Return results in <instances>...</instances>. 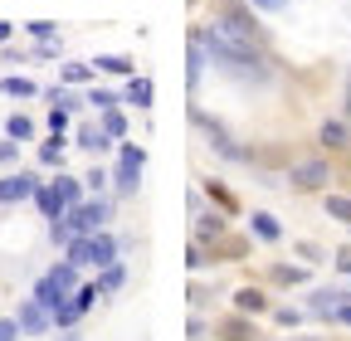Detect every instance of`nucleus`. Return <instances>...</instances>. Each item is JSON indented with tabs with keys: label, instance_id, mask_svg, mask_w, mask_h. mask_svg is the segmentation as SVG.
Segmentation results:
<instances>
[{
	"label": "nucleus",
	"instance_id": "obj_28",
	"mask_svg": "<svg viewBox=\"0 0 351 341\" xmlns=\"http://www.w3.org/2000/svg\"><path fill=\"white\" fill-rule=\"evenodd\" d=\"M39 161H44V166H59V161H64V132H54L49 142L39 147Z\"/></svg>",
	"mask_w": 351,
	"mask_h": 341
},
{
	"label": "nucleus",
	"instance_id": "obj_19",
	"mask_svg": "<svg viewBox=\"0 0 351 341\" xmlns=\"http://www.w3.org/2000/svg\"><path fill=\"white\" fill-rule=\"evenodd\" d=\"M49 186L59 190V200H64V210H69V205H83V181H73V176H54Z\"/></svg>",
	"mask_w": 351,
	"mask_h": 341
},
{
	"label": "nucleus",
	"instance_id": "obj_17",
	"mask_svg": "<svg viewBox=\"0 0 351 341\" xmlns=\"http://www.w3.org/2000/svg\"><path fill=\"white\" fill-rule=\"evenodd\" d=\"M0 93H5V98H34V93H39V83H34V78L10 73V78H0Z\"/></svg>",
	"mask_w": 351,
	"mask_h": 341
},
{
	"label": "nucleus",
	"instance_id": "obj_34",
	"mask_svg": "<svg viewBox=\"0 0 351 341\" xmlns=\"http://www.w3.org/2000/svg\"><path fill=\"white\" fill-rule=\"evenodd\" d=\"M88 103H93V108H98V112H103V108H117V103H122V98H117V93H112V88H93V93H88Z\"/></svg>",
	"mask_w": 351,
	"mask_h": 341
},
{
	"label": "nucleus",
	"instance_id": "obj_8",
	"mask_svg": "<svg viewBox=\"0 0 351 341\" xmlns=\"http://www.w3.org/2000/svg\"><path fill=\"white\" fill-rule=\"evenodd\" d=\"M29 297H34V303H39V307H49V312H54V307H64V303H69V297H73V292H64V288H59V283H54L49 273H44V278L34 283V292H29Z\"/></svg>",
	"mask_w": 351,
	"mask_h": 341
},
{
	"label": "nucleus",
	"instance_id": "obj_41",
	"mask_svg": "<svg viewBox=\"0 0 351 341\" xmlns=\"http://www.w3.org/2000/svg\"><path fill=\"white\" fill-rule=\"evenodd\" d=\"M83 186H88V190H103V186H108V170H88Z\"/></svg>",
	"mask_w": 351,
	"mask_h": 341
},
{
	"label": "nucleus",
	"instance_id": "obj_24",
	"mask_svg": "<svg viewBox=\"0 0 351 341\" xmlns=\"http://www.w3.org/2000/svg\"><path fill=\"white\" fill-rule=\"evenodd\" d=\"M205 190H210V200H215L219 210H225V215H239V200H234L225 186H219V181H205Z\"/></svg>",
	"mask_w": 351,
	"mask_h": 341
},
{
	"label": "nucleus",
	"instance_id": "obj_5",
	"mask_svg": "<svg viewBox=\"0 0 351 341\" xmlns=\"http://www.w3.org/2000/svg\"><path fill=\"white\" fill-rule=\"evenodd\" d=\"M34 190H39V176H34V170H10V176H0V205L34 200Z\"/></svg>",
	"mask_w": 351,
	"mask_h": 341
},
{
	"label": "nucleus",
	"instance_id": "obj_46",
	"mask_svg": "<svg viewBox=\"0 0 351 341\" xmlns=\"http://www.w3.org/2000/svg\"><path fill=\"white\" fill-rule=\"evenodd\" d=\"M54 341H78V336H73V331H69V336H54Z\"/></svg>",
	"mask_w": 351,
	"mask_h": 341
},
{
	"label": "nucleus",
	"instance_id": "obj_43",
	"mask_svg": "<svg viewBox=\"0 0 351 341\" xmlns=\"http://www.w3.org/2000/svg\"><path fill=\"white\" fill-rule=\"evenodd\" d=\"M186 336H191V341H200V336H205V322H200V317H191V322H186Z\"/></svg>",
	"mask_w": 351,
	"mask_h": 341
},
{
	"label": "nucleus",
	"instance_id": "obj_4",
	"mask_svg": "<svg viewBox=\"0 0 351 341\" xmlns=\"http://www.w3.org/2000/svg\"><path fill=\"white\" fill-rule=\"evenodd\" d=\"M288 181H293L298 190H327V186H332V166H327L322 156H307V161H298V166L288 170Z\"/></svg>",
	"mask_w": 351,
	"mask_h": 341
},
{
	"label": "nucleus",
	"instance_id": "obj_23",
	"mask_svg": "<svg viewBox=\"0 0 351 341\" xmlns=\"http://www.w3.org/2000/svg\"><path fill=\"white\" fill-rule=\"evenodd\" d=\"M49 278H54L64 292H78V264H69V259H64V264H54V268H49Z\"/></svg>",
	"mask_w": 351,
	"mask_h": 341
},
{
	"label": "nucleus",
	"instance_id": "obj_29",
	"mask_svg": "<svg viewBox=\"0 0 351 341\" xmlns=\"http://www.w3.org/2000/svg\"><path fill=\"white\" fill-rule=\"evenodd\" d=\"M327 215L341 220V225H351V195H327Z\"/></svg>",
	"mask_w": 351,
	"mask_h": 341
},
{
	"label": "nucleus",
	"instance_id": "obj_10",
	"mask_svg": "<svg viewBox=\"0 0 351 341\" xmlns=\"http://www.w3.org/2000/svg\"><path fill=\"white\" fill-rule=\"evenodd\" d=\"M34 205H39V215H44V220H59V215H64V200H59V190H54L49 181H39Z\"/></svg>",
	"mask_w": 351,
	"mask_h": 341
},
{
	"label": "nucleus",
	"instance_id": "obj_39",
	"mask_svg": "<svg viewBox=\"0 0 351 341\" xmlns=\"http://www.w3.org/2000/svg\"><path fill=\"white\" fill-rule=\"evenodd\" d=\"M254 10H269V15H278V10H288V0H249Z\"/></svg>",
	"mask_w": 351,
	"mask_h": 341
},
{
	"label": "nucleus",
	"instance_id": "obj_44",
	"mask_svg": "<svg viewBox=\"0 0 351 341\" xmlns=\"http://www.w3.org/2000/svg\"><path fill=\"white\" fill-rule=\"evenodd\" d=\"M337 268H341V273H351V249H337Z\"/></svg>",
	"mask_w": 351,
	"mask_h": 341
},
{
	"label": "nucleus",
	"instance_id": "obj_2",
	"mask_svg": "<svg viewBox=\"0 0 351 341\" xmlns=\"http://www.w3.org/2000/svg\"><path fill=\"white\" fill-rule=\"evenodd\" d=\"M219 29L244 39V45H263V25L254 20V5L249 0H219Z\"/></svg>",
	"mask_w": 351,
	"mask_h": 341
},
{
	"label": "nucleus",
	"instance_id": "obj_26",
	"mask_svg": "<svg viewBox=\"0 0 351 341\" xmlns=\"http://www.w3.org/2000/svg\"><path fill=\"white\" fill-rule=\"evenodd\" d=\"M5 137H10V142H29V137H34V122H29L25 112H15V117L5 122Z\"/></svg>",
	"mask_w": 351,
	"mask_h": 341
},
{
	"label": "nucleus",
	"instance_id": "obj_27",
	"mask_svg": "<svg viewBox=\"0 0 351 341\" xmlns=\"http://www.w3.org/2000/svg\"><path fill=\"white\" fill-rule=\"evenodd\" d=\"M98 297H103V292H98V283H78L73 307H78V312H93V307H98Z\"/></svg>",
	"mask_w": 351,
	"mask_h": 341
},
{
	"label": "nucleus",
	"instance_id": "obj_21",
	"mask_svg": "<svg viewBox=\"0 0 351 341\" xmlns=\"http://www.w3.org/2000/svg\"><path fill=\"white\" fill-rule=\"evenodd\" d=\"M103 132H108L112 142H122V137H127V117H122V103H117V108H103Z\"/></svg>",
	"mask_w": 351,
	"mask_h": 341
},
{
	"label": "nucleus",
	"instance_id": "obj_20",
	"mask_svg": "<svg viewBox=\"0 0 351 341\" xmlns=\"http://www.w3.org/2000/svg\"><path fill=\"white\" fill-rule=\"evenodd\" d=\"M93 73H122V78H132V59L127 54H103V59H93Z\"/></svg>",
	"mask_w": 351,
	"mask_h": 341
},
{
	"label": "nucleus",
	"instance_id": "obj_35",
	"mask_svg": "<svg viewBox=\"0 0 351 341\" xmlns=\"http://www.w3.org/2000/svg\"><path fill=\"white\" fill-rule=\"evenodd\" d=\"M274 322H278V327H298V322H302V312H298V307H278V312H274Z\"/></svg>",
	"mask_w": 351,
	"mask_h": 341
},
{
	"label": "nucleus",
	"instance_id": "obj_11",
	"mask_svg": "<svg viewBox=\"0 0 351 341\" xmlns=\"http://www.w3.org/2000/svg\"><path fill=\"white\" fill-rule=\"evenodd\" d=\"M219 341H254V322L244 312L225 317V322H219Z\"/></svg>",
	"mask_w": 351,
	"mask_h": 341
},
{
	"label": "nucleus",
	"instance_id": "obj_3",
	"mask_svg": "<svg viewBox=\"0 0 351 341\" xmlns=\"http://www.w3.org/2000/svg\"><path fill=\"white\" fill-rule=\"evenodd\" d=\"M142 166H147V147H137V142H122V147H117V170H112L117 195H137Z\"/></svg>",
	"mask_w": 351,
	"mask_h": 341
},
{
	"label": "nucleus",
	"instance_id": "obj_9",
	"mask_svg": "<svg viewBox=\"0 0 351 341\" xmlns=\"http://www.w3.org/2000/svg\"><path fill=\"white\" fill-rule=\"evenodd\" d=\"M234 312H244V317L269 312V297H263V288H239V292H234Z\"/></svg>",
	"mask_w": 351,
	"mask_h": 341
},
{
	"label": "nucleus",
	"instance_id": "obj_38",
	"mask_svg": "<svg viewBox=\"0 0 351 341\" xmlns=\"http://www.w3.org/2000/svg\"><path fill=\"white\" fill-rule=\"evenodd\" d=\"M200 264H210V259H205V249L191 244V249H186V268H200Z\"/></svg>",
	"mask_w": 351,
	"mask_h": 341
},
{
	"label": "nucleus",
	"instance_id": "obj_36",
	"mask_svg": "<svg viewBox=\"0 0 351 341\" xmlns=\"http://www.w3.org/2000/svg\"><path fill=\"white\" fill-rule=\"evenodd\" d=\"M15 156H20V142H10V137H5V142H0V166H10Z\"/></svg>",
	"mask_w": 351,
	"mask_h": 341
},
{
	"label": "nucleus",
	"instance_id": "obj_32",
	"mask_svg": "<svg viewBox=\"0 0 351 341\" xmlns=\"http://www.w3.org/2000/svg\"><path fill=\"white\" fill-rule=\"evenodd\" d=\"M25 29H29V39H39V45H44V39H54V34H59V25H54V20H29Z\"/></svg>",
	"mask_w": 351,
	"mask_h": 341
},
{
	"label": "nucleus",
	"instance_id": "obj_18",
	"mask_svg": "<svg viewBox=\"0 0 351 341\" xmlns=\"http://www.w3.org/2000/svg\"><path fill=\"white\" fill-rule=\"evenodd\" d=\"M108 142H112V137L103 132V122H88V127H78V147H83V151H103Z\"/></svg>",
	"mask_w": 351,
	"mask_h": 341
},
{
	"label": "nucleus",
	"instance_id": "obj_13",
	"mask_svg": "<svg viewBox=\"0 0 351 341\" xmlns=\"http://www.w3.org/2000/svg\"><path fill=\"white\" fill-rule=\"evenodd\" d=\"M337 303H346V292H332V288H317L313 297H307V307H313L317 317H327V322H332V312H337Z\"/></svg>",
	"mask_w": 351,
	"mask_h": 341
},
{
	"label": "nucleus",
	"instance_id": "obj_42",
	"mask_svg": "<svg viewBox=\"0 0 351 341\" xmlns=\"http://www.w3.org/2000/svg\"><path fill=\"white\" fill-rule=\"evenodd\" d=\"M332 322H341V327H351V297H346V303H337V312H332Z\"/></svg>",
	"mask_w": 351,
	"mask_h": 341
},
{
	"label": "nucleus",
	"instance_id": "obj_1",
	"mask_svg": "<svg viewBox=\"0 0 351 341\" xmlns=\"http://www.w3.org/2000/svg\"><path fill=\"white\" fill-rule=\"evenodd\" d=\"M200 45H205V54L225 68V73H234V78H249V83H263L269 78V59L258 54V45H244V39H234V34H225L219 25H205V29H191Z\"/></svg>",
	"mask_w": 351,
	"mask_h": 341
},
{
	"label": "nucleus",
	"instance_id": "obj_16",
	"mask_svg": "<svg viewBox=\"0 0 351 341\" xmlns=\"http://www.w3.org/2000/svg\"><path fill=\"white\" fill-rule=\"evenodd\" d=\"M122 283H127V268H122V259H117V264H108V268H98V292H103V297H112Z\"/></svg>",
	"mask_w": 351,
	"mask_h": 341
},
{
	"label": "nucleus",
	"instance_id": "obj_37",
	"mask_svg": "<svg viewBox=\"0 0 351 341\" xmlns=\"http://www.w3.org/2000/svg\"><path fill=\"white\" fill-rule=\"evenodd\" d=\"M20 336V322L15 317H0V341H15Z\"/></svg>",
	"mask_w": 351,
	"mask_h": 341
},
{
	"label": "nucleus",
	"instance_id": "obj_40",
	"mask_svg": "<svg viewBox=\"0 0 351 341\" xmlns=\"http://www.w3.org/2000/svg\"><path fill=\"white\" fill-rule=\"evenodd\" d=\"M49 127H54V132H64V127H69V108H49Z\"/></svg>",
	"mask_w": 351,
	"mask_h": 341
},
{
	"label": "nucleus",
	"instance_id": "obj_14",
	"mask_svg": "<svg viewBox=\"0 0 351 341\" xmlns=\"http://www.w3.org/2000/svg\"><path fill=\"white\" fill-rule=\"evenodd\" d=\"M152 98H156L152 78H137V73H132V83H127V98H122V103H132V108H152Z\"/></svg>",
	"mask_w": 351,
	"mask_h": 341
},
{
	"label": "nucleus",
	"instance_id": "obj_45",
	"mask_svg": "<svg viewBox=\"0 0 351 341\" xmlns=\"http://www.w3.org/2000/svg\"><path fill=\"white\" fill-rule=\"evenodd\" d=\"M10 34H15V25H10V20H0V45H5Z\"/></svg>",
	"mask_w": 351,
	"mask_h": 341
},
{
	"label": "nucleus",
	"instance_id": "obj_25",
	"mask_svg": "<svg viewBox=\"0 0 351 341\" xmlns=\"http://www.w3.org/2000/svg\"><path fill=\"white\" fill-rule=\"evenodd\" d=\"M278 288H293V283H307V268H293V264H274V273H269Z\"/></svg>",
	"mask_w": 351,
	"mask_h": 341
},
{
	"label": "nucleus",
	"instance_id": "obj_31",
	"mask_svg": "<svg viewBox=\"0 0 351 341\" xmlns=\"http://www.w3.org/2000/svg\"><path fill=\"white\" fill-rule=\"evenodd\" d=\"M78 322H83V312L73 307V297H69L64 307H54V327H78Z\"/></svg>",
	"mask_w": 351,
	"mask_h": 341
},
{
	"label": "nucleus",
	"instance_id": "obj_7",
	"mask_svg": "<svg viewBox=\"0 0 351 341\" xmlns=\"http://www.w3.org/2000/svg\"><path fill=\"white\" fill-rule=\"evenodd\" d=\"M317 142H322L327 151H351V127H346L341 117H327L322 132H317Z\"/></svg>",
	"mask_w": 351,
	"mask_h": 341
},
{
	"label": "nucleus",
	"instance_id": "obj_12",
	"mask_svg": "<svg viewBox=\"0 0 351 341\" xmlns=\"http://www.w3.org/2000/svg\"><path fill=\"white\" fill-rule=\"evenodd\" d=\"M249 234L263 239V244H278V239H283V225H278L274 215H263V210H258V215L249 220Z\"/></svg>",
	"mask_w": 351,
	"mask_h": 341
},
{
	"label": "nucleus",
	"instance_id": "obj_6",
	"mask_svg": "<svg viewBox=\"0 0 351 341\" xmlns=\"http://www.w3.org/2000/svg\"><path fill=\"white\" fill-rule=\"evenodd\" d=\"M15 322H20V331H29V336H44V331L54 327V312H49V307H39L34 297H25V303H20V312H15Z\"/></svg>",
	"mask_w": 351,
	"mask_h": 341
},
{
	"label": "nucleus",
	"instance_id": "obj_33",
	"mask_svg": "<svg viewBox=\"0 0 351 341\" xmlns=\"http://www.w3.org/2000/svg\"><path fill=\"white\" fill-rule=\"evenodd\" d=\"M93 78V64H64V83L73 88V83H88Z\"/></svg>",
	"mask_w": 351,
	"mask_h": 341
},
{
	"label": "nucleus",
	"instance_id": "obj_22",
	"mask_svg": "<svg viewBox=\"0 0 351 341\" xmlns=\"http://www.w3.org/2000/svg\"><path fill=\"white\" fill-rule=\"evenodd\" d=\"M200 68H205V45L191 34V64H186V88H195L200 83Z\"/></svg>",
	"mask_w": 351,
	"mask_h": 341
},
{
	"label": "nucleus",
	"instance_id": "obj_15",
	"mask_svg": "<svg viewBox=\"0 0 351 341\" xmlns=\"http://www.w3.org/2000/svg\"><path fill=\"white\" fill-rule=\"evenodd\" d=\"M225 225L230 220H219V215H200L195 220V239L200 244H219V239H225Z\"/></svg>",
	"mask_w": 351,
	"mask_h": 341
},
{
	"label": "nucleus",
	"instance_id": "obj_30",
	"mask_svg": "<svg viewBox=\"0 0 351 341\" xmlns=\"http://www.w3.org/2000/svg\"><path fill=\"white\" fill-rule=\"evenodd\" d=\"M225 253H230V264H239V259H244V253H249V244L230 234V239H219V259H225Z\"/></svg>",
	"mask_w": 351,
	"mask_h": 341
}]
</instances>
